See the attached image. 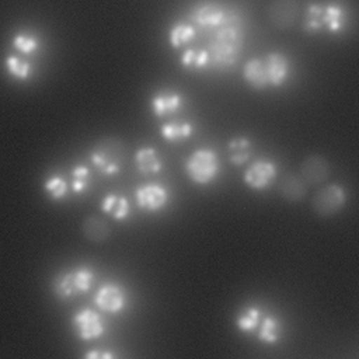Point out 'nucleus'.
Listing matches in <instances>:
<instances>
[{"mask_svg":"<svg viewBox=\"0 0 359 359\" xmlns=\"http://www.w3.org/2000/svg\"><path fill=\"white\" fill-rule=\"evenodd\" d=\"M244 43L243 20L238 13H227L224 24L216 29L209 42L210 59L215 66L227 69L237 63Z\"/></svg>","mask_w":359,"mask_h":359,"instance_id":"f257e3e1","label":"nucleus"},{"mask_svg":"<svg viewBox=\"0 0 359 359\" xmlns=\"http://www.w3.org/2000/svg\"><path fill=\"white\" fill-rule=\"evenodd\" d=\"M90 161L102 175H116L125 161L123 142L114 136L100 139L90 151Z\"/></svg>","mask_w":359,"mask_h":359,"instance_id":"f03ea898","label":"nucleus"},{"mask_svg":"<svg viewBox=\"0 0 359 359\" xmlns=\"http://www.w3.org/2000/svg\"><path fill=\"white\" fill-rule=\"evenodd\" d=\"M95 273L87 265L76 266L57 273L52 282L53 294L59 299H70L87 293L94 285Z\"/></svg>","mask_w":359,"mask_h":359,"instance_id":"7ed1b4c3","label":"nucleus"},{"mask_svg":"<svg viewBox=\"0 0 359 359\" xmlns=\"http://www.w3.org/2000/svg\"><path fill=\"white\" fill-rule=\"evenodd\" d=\"M220 163L216 150L201 147L192 151L185 161V171L191 181L199 185L210 184L219 174Z\"/></svg>","mask_w":359,"mask_h":359,"instance_id":"20e7f679","label":"nucleus"},{"mask_svg":"<svg viewBox=\"0 0 359 359\" xmlns=\"http://www.w3.org/2000/svg\"><path fill=\"white\" fill-rule=\"evenodd\" d=\"M348 202L346 189L337 184L331 182L328 185L321 187L311 199L313 212L320 217H330L337 215Z\"/></svg>","mask_w":359,"mask_h":359,"instance_id":"39448f33","label":"nucleus"},{"mask_svg":"<svg viewBox=\"0 0 359 359\" xmlns=\"http://www.w3.org/2000/svg\"><path fill=\"white\" fill-rule=\"evenodd\" d=\"M226 8L217 3V1H199L189 10V20L196 24L198 27H202L205 29H217L220 28L226 18H227Z\"/></svg>","mask_w":359,"mask_h":359,"instance_id":"423d86ee","label":"nucleus"},{"mask_svg":"<svg viewBox=\"0 0 359 359\" xmlns=\"http://www.w3.org/2000/svg\"><path fill=\"white\" fill-rule=\"evenodd\" d=\"M72 324L76 335L83 341L98 339L105 332L104 317L91 309H83L77 311L73 316Z\"/></svg>","mask_w":359,"mask_h":359,"instance_id":"0eeeda50","label":"nucleus"},{"mask_svg":"<svg viewBox=\"0 0 359 359\" xmlns=\"http://www.w3.org/2000/svg\"><path fill=\"white\" fill-rule=\"evenodd\" d=\"M276 175L278 168L272 160L258 158L247 167L243 180L248 188L254 191H264L273 184Z\"/></svg>","mask_w":359,"mask_h":359,"instance_id":"6e6552de","label":"nucleus"},{"mask_svg":"<svg viewBox=\"0 0 359 359\" xmlns=\"http://www.w3.org/2000/svg\"><path fill=\"white\" fill-rule=\"evenodd\" d=\"M135 199L139 209L154 213L161 210L168 202V192L161 184H143L136 188Z\"/></svg>","mask_w":359,"mask_h":359,"instance_id":"1a4fd4ad","label":"nucleus"},{"mask_svg":"<svg viewBox=\"0 0 359 359\" xmlns=\"http://www.w3.org/2000/svg\"><path fill=\"white\" fill-rule=\"evenodd\" d=\"M94 303L101 311L116 314L126 306V293L118 283L107 282L97 290Z\"/></svg>","mask_w":359,"mask_h":359,"instance_id":"9d476101","label":"nucleus"},{"mask_svg":"<svg viewBox=\"0 0 359 359\" xmlns=\"http://www.w3.org/2000/svg\"><path fill=\"white\" fill-rule=\"evenodd\" d=\"M184 107V95L172 90H161L150 100V108L156 118H165Z\"/></svg>","mask_w":359,"mask_h":359,"instance_id":"9b49d317","label":"nucleus"},{"mask_svg":"<svg viewBox=\"0 0 359 359\" xmlns=\"http://www.w3.org/2000/svg\"><path fill=\"white\" fill-rule=\"evenodd\" d=\"M300 175L307 185H321L330 175V164L320 154L307 156L300 165Z\"/></svg>","mask_w":359,"mask_h":359,"instance_id":"f8f14e48","label":"nucleus"},{"mask_svg":"<svg viewBox=\"0 0 359 359\" xmlns=\"http://www.w3.org/2000/svg\"><path fill=\"white\" fill-rule=\"evenodd\" d=\"M297 15V0H272L269 18L278 28H289Z\"/></svg>","mask_w":359,"mask_h":359,"instance_id":"ddd939ff","label":"nucleus"},{"mask_svg":"<svg viewBox=\"0 0 359 359\" xmlns=\"http://www.w3.org/2000/svg\"><path fill=\"white\" fill-rule=\"evenodd\" d=\"M243 77L255 90H264L271 84L264 59L251 57L243 67Z\"/></svg>","mask_w":359,"mask_h":359,"instance_id":"4468645a","label":"nucleus"},{"mask_svg":"<svg viewBox=\"0 0 359 359\" xmlns=\"http://www.w3.org/2000/svg\"><path fill=\"white\" fill-rule=\"evenodd\" d=\"M280 196L287 202H299L302 201L307 194V184L302 178V175H297L294 172L285 174L278 185Z\"/></svg>","mask_w":359,"mask_h":359,"instance_id":"2eb2a0df","label":"nucleus"},{"mask_svg":"<svg viewBox=\"0 0 359 359\" xmlns=\"http://www.w3.org/2000/svg\"><path fill=\"white\" fill-rule=\"evenodd\" d=\"M136 168L143 175L158 174L163 170V160L158 151L151 146L139 147L135 153Z\"/></svg>","mask_w":359,"mask_h":359,"instance_id":"dca6fc26","label":"nucleus"},{"mask_svg":"<svg viewBox=\"0 0 359 359\" xmlns=\"http://www.w3.org/2000/svg\"><path fill=\"white\" fill-rule=\"evenodd\" d=\"M265 65L268 69L271 86L279 87L289 77V60L280 52H271L265 56Z\"/></svg>","mask_w":359,"mask_h":359,"instance_id":"f3484780","label":"nucleus"},{"mask_svg":"<svg viewBox=\"0 0 359 359\" xmlns=\"http://www.w3.org/2000/svg\"><path fill=\"white\" fill-rule=\"evenodd\" d=\"M84 237L91 243H104L111 236L109 223L100 216H87L81 226Z\"/></svg>","mask_w":359,"mask_h":359,"instance_id":"a211bd4d","label":"nucleus"},{"mask_svg":"<svg viewBox=\"0 0 359 359\" xmlns=\"http://www.w3.org/2000/svg\"><path fill=\"white\" fill-rule=\"evenodd\" d=\"M100 208L104 213L109 215L116 222L125 220L129 216V210H130L128 199L123 195H119L115 192L107 194L101 201Z\"/></svg>","mask_w":359,"mask_h":359,"instance_id":"6ab92c4d","label":"nucleus"},{"mask_svg":"<svg viewBox=\"0 0 359 359\" xmlns=\"http://www.w3.org/2000/svg\"><path fill=\"white\" fill-rule=\"evenodd\" d=\"M229 160L234 165H244L252 154V143L245 136H236L230 139L229 144Z\"/></svg>","mask_w":359,"mask_h":359,"instance_id":"aec40b11","label":"nucleus"},{"mask_svg":"<svg viewBox=\"0 0 359 359\" xmlns=\"http://www.w3.org/2000/svg\"><path fill=\"white\" fill-rule=\"evenodd\" d=\"M194 125L187 121H170L160 126V133L164 140L170 143L181 142L192 136Z\"/></svg>","mask_w":359,"mask_h":359,"instance_id":"412c9836","label":"nucleus"},{"mask_svg":"<svg viewBox=\"0 0 359 359\" xmlns=\"http://www.w3.org/2000/svg\"><path fill=\"white\" fill-rule=\"evenodd\" d=\"M196 38V29L192 24L180 21L171 25L168 29V42L172 49H180L189 45Z\"/></svg>","mask_w":359,"mask_h":359,"instance_id":"4be33fe9","label":"nucleus"},{"mask_svg":"<svg viewBox=\"0 0 359 359\" xmlns=\"http://www.w3.org/2000/svg\"><path fill=\"white\" fill-rule=\"evenodd\" d=\"M257 337L264 344H268V345L276 344L282 337V323L279 321V318L273 314L264 316L259 324Z\"/></svg>","mask_w":359,"mask_h":359,"instance_id":"5701e85b","label":"nucleus"},{"mask_svg":"<svg viewBox=\"0 0 359 359\" xmlns=\"http://www.w3.org/2000/svg\"><path fill=\"white\" fill-rule=\"evenodd\" d=\"M262 321V311L257 306H247L236 316V325L243 332H254L259 328Z\"/></svg>","mask_w":359,"mask_h":359,"instance_id":"b1692460","label":"nucleus"},{"mask_svg":"<svg viewBox=\"0 0 359 359\" xmlns=\"http://www.w3.org/2000/svg\"><path fill=\"white\" fill-rule=\"evenodd\" d=\"M210 52L209 49H199V48H188L182 52L180 57V63L184 69L191 70H202L210 62Z\"/></svg>","mask_w":359,"mask_h":359,"instance_id":"393cba45","label":"nucleus"},{"mask_svg":"<svg viewBox=\"0 0 359 359\" xmlns=\"http://www.w3.org/2000/svg\"><path fill=\"white\" fill-rule=\"evenodd\" d=\"M4 63H6L7 72L11 77H14L17 80H22V81H25L31 77L32 66L25 57H21L18 55H8L4 60Z\"/></svg>","mask_w":359,"mask_h":359,"instance_id":"a878e982","label":"nucleus"},{"mask_svg":"<svg viewBox=\"0 0 359 359\" xmlns=\"http://www.w3.org/2000/svg\"><path fill=\"white\" fill-rule=\"evenodd\" d=\"M91 171L87 165L79 164L72 170V189L74 194H83L91 185Z\"/></svg>","mask_w":359,"mask_h":359,"instance_id":"bb28decb","label":"nucleus"},{"mask_svg":"<svg viewBox=\"0 0 359 359\" xmlns=\"http://www.w3.org/2000/svg\"><path fill=\"white\" fill-rule=\"evenodd\" d=\"M11 43H13L14 49L18 50L24 56H29V55L35 53L41 46V42H39L38 36L36 35H29V34H17V35H14Z\"/></svg>","mask_w":359,"mask_h":359,"instance_id":"cd10ccee","label":"nucleus"},{"mask_svg":"<svg viewBox=\"0 0 359 359\" xmlns=\"http://www.w3.org/2000/svg\"><path fill=\"white\" fill-rule=\"evenodd\" d=\"M43 189L46 191L48 196L56 202L65 199L69 192L67 182L59 175H52V177L46 178L43 182Z\"/></svg>","mask_w":359,"mask_h":359,"instance_id":"c85d7f7f","label":"nucleus"},{"mask_svg":"<svg viewBox=\"0 0 359 359\" xmlns=\"http://www.w3.org/2000/svg\"><path fill=\"white\" fill-rule=\"evenodd\" d=\"M83 359H116V355L112 351L108 349H100L94 348L84 353Z\"/></svg>","mask_w":359,"mask_h":359,"instance_id":"c756f323","label":"nucleus"}]
</instances>
